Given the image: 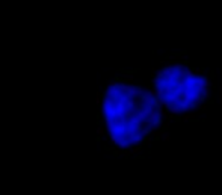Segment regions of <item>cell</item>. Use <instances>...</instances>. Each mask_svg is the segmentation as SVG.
Listing matches in <instances>:
<instances>
[{"instance_id":"2","label":"cell","mask_w":222,"mask_h":195,"mask_svg":"<svg viewBox=\"0 0 222 195\" xmlns=\"http://www.w3.org/2000/svg\"><path fill=\"white\" fill-rule=\"evenodd\" d=\"M218 103L222 104V85L218 88Z\"/></svg>"},{"instance_id":"3","label":"cell","mask_w":222,"mask_h":195,"mask_svg":"<svg viewBox=\"0 0 222 195\" xmlns=\"http://www.w3.org/2000/svg\"><path fill=\"white\" fill-rule=\"evenodd\" d=\"M200 109H201V111H207V103L202 101V103L200 104Z\"/></svg>"},{"instance_id":"4","label":"cell","mask_w":222,"mask_h":195,"mask_svg":"<svg viewBox=\"0 0 222 195\" xmlns=\"http://www.w3.org/2000/svg\"><path fill=\"white\" fill-rule=\"evenodd\" d=\"M156 74H157V70H156V68H151V77H154Z\"/></svg>"},{"instance_id":"1","label":"cell","mask_w":222,"mask_h":195,"mask_svg":"<svg viewBox=\"0 0 222 195\" xmlns=\"http://www.w3.org/2000/svg\"><path fill=\"white\" fill-rule=\"evenodd\" d=\"M160 139H163L165 142H169V141H171V135H169V132H168V129L166 130L160 129Z\"/></svg>"}]
</instances>
